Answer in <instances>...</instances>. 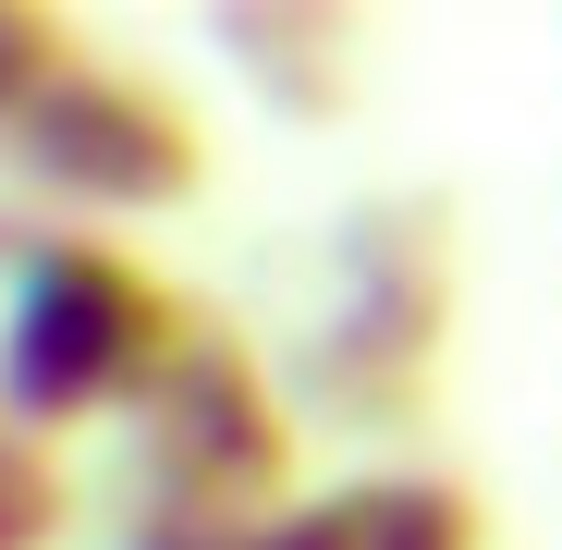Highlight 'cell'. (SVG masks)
<instances>
[{
    "mask_svg": "<svg viewBox=\"0 0 562 550\" xmlns=\"http://www.w3.org/2000/svg\"><path fill=\"white\" fill-rule=\"evenodd\" d=\"M196 343V306L159 257H135L123 233H61L13 294H0V404L37 440H86L123 428L171 355Z\"/></svg>",
    "mask_w": 562,
    "mask_h": 550,
    "instance_id": "obj_3",
    "label": "cell"
},
{
    "mask_svg": "<svg viewBox=\"0 0 562 550\" xmlns=\"http://www.w3.org/2000/svg\"><path fill=\"white\" fill-rule=\"evenodd\" d=\"M61 233H86V221H61L49 197H37V183H13V171H0V294H13L25 282V269L61 245Z\"/></svg>",
    "mask_w": 562,
    "mask_h": 550,
    "instance_id": "obj_9",
    "label": "cell"
},
{
    "mask_svg": "<svg viewBox=\"0 0 562 550\" xmlns=\"http://www.w3.org/2000/svg\"><path fill=\"white\" fill-rule=\"evenodd\" d=\"M74 514H86V478L61 465V440H37L0 404V550H61Z\"/></svg>",
    "mask_w": 562,
    "mask_h": 550,
    "instance_id": "obj_7",
    "label": "cell"
},
{
    "mask_svg": "<svg viewBox=\"0 0 562 550\" xmlns=\"http://www.w3.org/2000/svg\"><path fill=\"white\" fill-rule=\"evenodd\" d=\"M0 171L37 183V197L86 233H123V221H171L196 209L209 183V123L171 74L147 61H111V49H74L61 86L0 135Z\"/></svg>",
    "mask_w": 562,
    "mask_h": 550,
    "instance_id": "obj_4",
    "label": "cell"
},
{
    "mask_svg": "<svg viewBox=\"0 0 562 550\" xmlns=\"http://www.w3.org/2000/svg\"><path fill=\"white\" fill-rule=\"evenodd\" d=\"M74 49H86V37L49 13V0H0V135H13V123L49 99V86H61Z\"/></svg>",
    "mask_w": 562,
    "mask_h": 550,
    "instance_id": "obj_8",
    "label": "cell"
},
{
    "mask_svg": "<svg viewBox=\"0 0 562 550\" xmlns=\"http://www.w3.org/2000/svg\"><path fill=\"white\" fill-rule=\"evenodd\" d=\"M294 502H306V416L281 392L269 343H245L233 318H196L171 380L111 428V465H99L111 550H221Z\"/></svg>",
    "mask_w": 562,
    "mask_h": 550,
    "instance_id": "obj_2",
    "label": "cell"
},
{
    "mask_svg": "<svg viewBox=\"0 0 562 550\" xmlns=\"http://www.w3.org/2000/svg\"><path fill=\"white\" fill-rule=\"evenodd\" d=\"M452 306H464V209L440 183H380L318 221L306 245V306L281 330V392L306 440H404L440 404L452 367Z\"/></svg>",
    "mask_w": 562,
    "mask_h": 550,
    "instance_id": "obj_1",
    "label": "cell"
},
{
    "mask_svg": "<svg viewBox=\"0 0 562 550\" xmlns=\"http://www.w3.org/2000/svg\"><path fill=\"white\" fill-rule=\"evenodd\" d=\"M209 61L269 123L330 135L367 99V13H342V0H221L209 13Z\"/></svg>",
    "mask_w": 562,
    "mask_h": 550,
    "instance_id": "obj_5",
    "label": "cell"
},
{
    "mask_svg": "<svg viewBox=\"0 0 562 550\" xmlns=\"http://www.w3.org/2000/svg\"><path fill=\"white\" fill-rule=\"evenodd\" d=\"M221 550H490V514L440 465H355V478L306 490L294 514H269Z\"/></svg>",
    "mask_w": 562,
    "mask_h": 550,
    "instance_id": "obj_6",
    "label": "cell"
}]
</instances>
